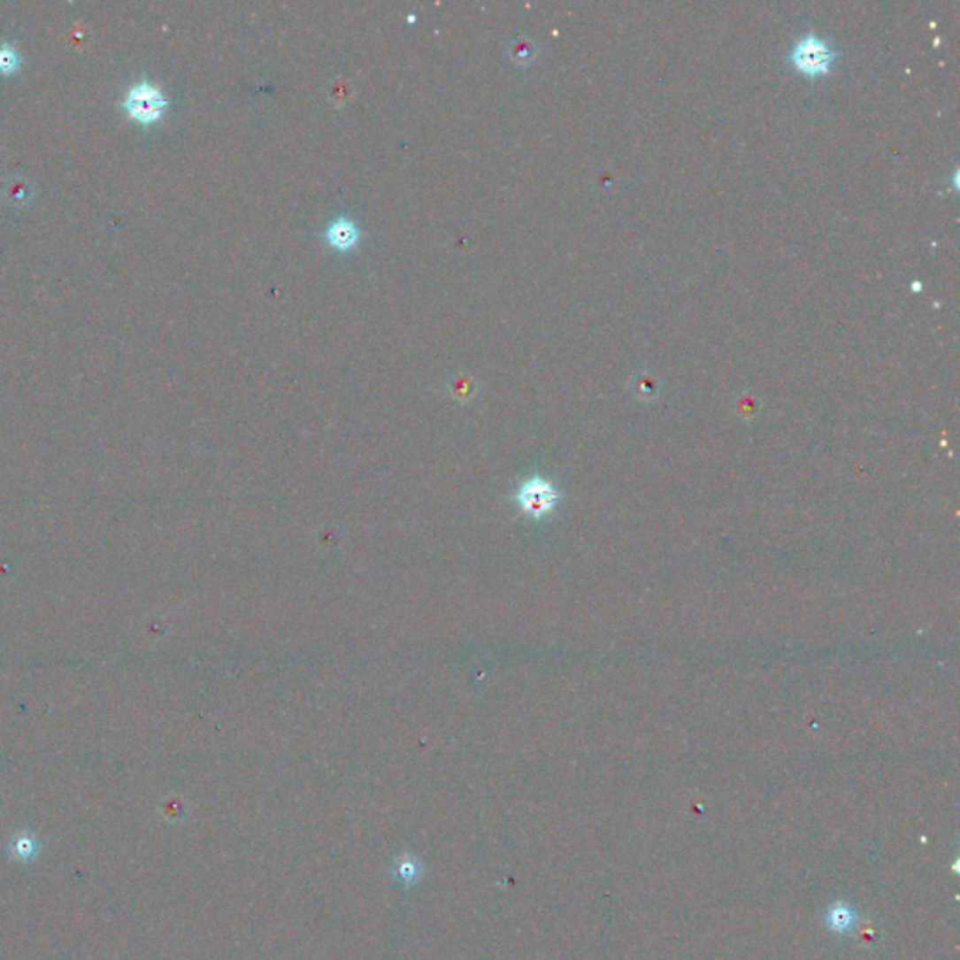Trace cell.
<instances>
[{
    "label": "cell",
    "instance_id": "cell-1",
    "mask_svg": "<svg viewBox=\"0 0 960 960\" xmlns=\"http://www.w3.org/2000/svg\"><path fill=\"white\" fill-rule=\"evenodd\" d=\"M122 107L132 120L139 124H152L164 115L167 98L160 87H156L152 81L141 80L124 92Z\"/></svg>",
    "mask_w": 960,
    "mask_h": 960
},
{
    "label": "cell",
    "instance_id": "cell-2",
    "mask_svg": "<svg viewBox=\"0 0 960 960\" xmlns=\"http://www.w3.org/2000/svg\"><path fill=\"white\" fill-rule=\"evenodd\" d=\"M792 62L797 70L809 75L826 73L829 66L835 60V51L831 50V45L816 35H805L792 50L790 55Z\"/></svg>",
    "mask_w": 960,
    "mask_h": 960
},
{
    "label": "cell",
    "instance_id": "cell-3",
    "mask_svg": "<svg viewBox=\"0 0 960 960\" xmlns=\"http://www.w3.org/2000/svg\"><path fill=\"white\" fill-rule=\"evenodd\" d=\"M559 501V494L554 484L544 477H531L526 480L516 494V503L527 516L539 520L552 512Z\"/></svg>",
    "mask_w": 960,
    "mask_h": 960
},
{
    "label": "cell",
    "instance_id": "cell-4",
    "mask_svg": "<svg viewBox=\"0 0 960 960\" xmlns=\"http://www.w3.org/2000/svg\"><path fill=\"white\" fill-rule=\"evenodd\" d=\"M326 241L338 250H349L358 241V229L348 218H338L325 231Z\"/></svg>",
    "mask_w": 960,
    "mask_h": 960
},
{
    "label": "cell",
    "instance_id": "cell-5",
    "mask_svg": "<svg viewBox=\"0 0 960 960\" xmlns=\"http://www.w3.org/2000/svg\"><path fill=\"white\" fill-rule=\"evenodd\" d=\"M38 849H40L38 841L35 837L27 835V833L13 839V856L18 859H23V861L33 859L38 854Z\"/></svg>",
    "mask_w": 960,
    "mask_h": 960
},
{
    "label": "cell",
    "instance_id": "cell-6",
    "mask_svg": "<svg viewBox=\"0 0 960 960\" xmlns=\"http://www.w3.org/2000/svg\"><path fill=\"white\" fill-rule=\"evenodd\" d=\"M19 62H21V55L18 51V47H13L10 43H0V72L12 73L18 70Z\"/></svg>",
    "mask_w": 960,
    "mask_h": 960
},
{
    "label": "cell",
    "instance_id": "cell-7",
    "mask_svg": "<svg viewBox=\"0 0 960 960\" xmlns=\"http://www.w3.org/2000/svg\"><path fill=\"white\" fill-rule=\"evenodd\" d=\"M852 923H854V916L846 906L837 904L829 911V925L835 928V931H846V928L852 926Z\"/></svg>",
    "mask_w": 960,
    "mask_h": 960
},
{
    "label": "cell",
    "instance_id": "cell-8",
    "mask_svg": "<svg viewBox=\"0 0 960 960\" xmlns=\"http://www.w3.org/2000/svg\"><path fill=\"white\" fill-rule=\"evenodd\" d=\"M511 55L516 62H529L534 57V45L526 38L516 40L511 45Z\"/></svg>",
    "mask_w": 960,
    "mask_h": 960
}]
</instances>
